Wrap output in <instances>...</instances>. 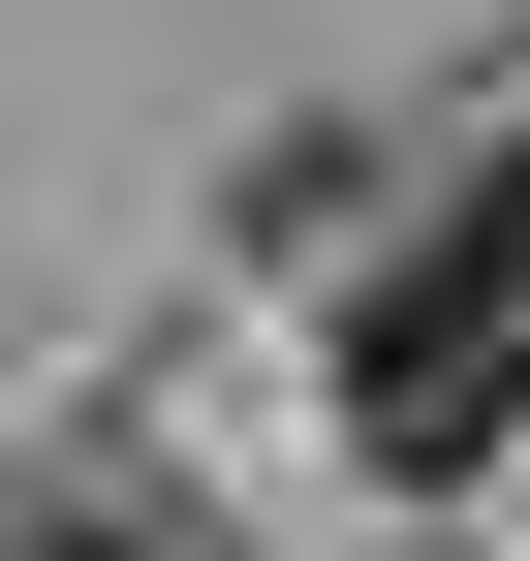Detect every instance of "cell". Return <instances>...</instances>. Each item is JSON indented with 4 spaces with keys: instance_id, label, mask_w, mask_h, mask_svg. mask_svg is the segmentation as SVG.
I'll list each match as a JSON object with an SVG mask.
<instances>
[{
    "instance_id": "7a4b0ae2",
    "label": "cell",
    "mask_w": 530,
    "mask_h": 561,
    "mask_svg": "<svg viewBox=\"0 0 530 561\" xmlns=\"http://www.w3.org/2000/svg\"><path fill=\"white\" fill-rule=\"evenodd\" d=\"M0 561H157V530H94V500H0Z\"/></svg>"
},
{
    "instance_id": "6da1fadb",
    "label": "cell",
    "mask_w": 530,
    "mask_h": 561,
    "mask_svg": "<svg viewBox=\"0 0 530 561\" xmlns=\"http://www.w3.org/2000/svg\"><path fill=\"white\" fill-rule=\"evenodd\" d=\"M499 405H530V250L469 219V250H406V280L344 312V437H375V468H469Z\"/></svg>"
},
{
    "instance_id": "3957f363",
    "label": "cell",
    "mask_w": 530,
    "mask_h": 561,
    "mask_svg": "<svg viewBox=\"0 0 530 561\" xmlns=\"http://www.w3.org/2000/svg\"><path fill=\"white\" fill-rule=\"evenodd\" d=\"M469 219H499V250H530V125H499V187H469Z\"/></svg>"
}]
</instances>
